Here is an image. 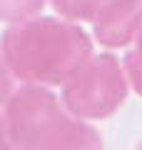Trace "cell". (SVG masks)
<instances>
[{
  "label": "cell",
  "mask_w": 142,
  "mask_h": 150,
  "mask_svg": "<svg viewBox=\"0 0 142 150\" xmlns=\"http://www.w3.org/2000/svg\"><path fill=\"white\" fill-rule=\"evenodd\" d=\"M130 83L122 63L110 53L90 55L60 85V103L80 120H105L125 105Z\"/></svg>",
  "instance_id": "obj_3"
},
{
  "label": "cell",
  "mask_w": 142,
  "mask_h": 150,
  "mask_svg": "<svg viewBox=\"0 0 142 150\" xmlns=\"http://www.w3.org/2000/svg\"><path fill=\"white\" fill-rule=\"evenodd\" d=\"M13 83H15V78L8 70V65L3 63V58H0V108H5L8 98L13 95Z\"/></svg>",
  "instance_id": "obj_7"
},
{
  "label": "cell",
  "mask_w": 142,
  "mask_h": 150,
  "mask_svg": "<svg viewBox=\"0 0 142 150\" xmlns=\"http://www.w3.org/2000/svg\"><path fill=\"white\" fill-rule=\"evenodd\" d=\"M47 0H0V20L13 25L40 15Z\"/></svg>",
  "instance_id": "obj_5"
},
{
  "label": "cell",
  "mask_w": 142,
  "mask_h": 150,
  "mask_svg": "<svg viewBox=\"0 0 142 150\" xmlns=\"http://www.w3.org/2000/svg\"><path fill=\"white\" fill-rule=\"evenodd\" d=\"M55 13L72 23H92L95 43L127 48L142 28V0H47Z\"/></svg>",
  "instance_id": "obj_4"
},
{
  "label": "cell",
  "mask_w": 142,
  "mask_h": 150,
  "mask_svg": "<svg viewBox=\"0 0 142 150\" xmlns=\"http://www.w3.org/2000/svg\"><path fill=\"white\" fill-rule=\"evenodd\" d=\"M0 150H15L10 143V138H8V130H5V120L0 118Z\"/></svg>",
  "instance_id": "obj_8"
},
{
  "label": "cell",
  "mask_w": 142,
  "mask_h": 150,
  "mask_svg": "<svg viewBox=\"0 0 142 150\" xmlns=\"http://www.w3.org/2000/svg\"><path fill=\"white\" fill-rule=\"evenodd\" d=\"M122 70H125V75H127L130 88L142 98V28L135 35V40H132V48L127 50L125 58H122Z\"/></svg>",
  "instance_id": "obj_6"
},
{
  "label": "cell",
  "mask_w": 142,
  "mask_h": 150,
  "mask_svg": "<svg viewBox=\"0 0 142 150\" xmlns=\"http://www.w3.org/2000/svg\"><path fill=\"white\" fill-rule=\"evenodd\" d=\"M135 150H142V140H140V143H137V148Z\"/></svg>",
  "instance_id": "obj_9"
},
{
  "label": "cell",
  "mask_w": 142,
  "mask_h": 150,
  "mask_svg": "<svg viewBox=\"0 0 142 150\" xmlns=\"http://www.w3.org/2000/svg\"><path fill=\"white\" fill-rule=\"evenodd\" d=\"M3 120L15 150H102L100 133L67 112L45 85L22 83L13 90Z\"/></svg>",
  "instance_id": "obj_2"
},
{
  "label": "cell",
  "mask_w": 142,
  "mask_h": 150,
  "mask_svg": "<svg viewBox=\"0 0 142 150\" xmlns=\"http://www.w3.org/2000/svg\"><path fill=\"white\" fill-rule=\"evenodd\" d=\"M92 55V38L65 18H30L0 35V58L25 85H63Z\"/></svg>",
  "instance_id": "obj_1"
}]
</instances>
